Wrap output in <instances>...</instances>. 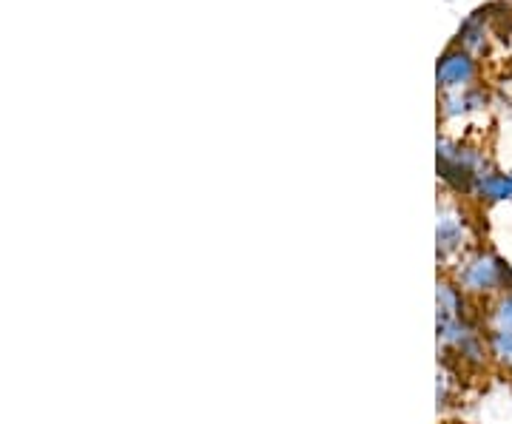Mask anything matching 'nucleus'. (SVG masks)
<instances>
[{"mask_svg":"<svg viewBox=\"0 0 512 424\" xmlns=\"http://www.w3.org/2000/svg\"><path fill=\"white\" fill-rule=\"evenodd\" d=\"M453 282L464 294L495 299L512 291V265L493 248H473L456 262Z\"/></svg>","mask_w":512,"mask_h":424,"instance_id":"obj_1","label":"nucleus"},{"mask_svg":"<svg viewBox=\"0 0 512 424\" xmlns=\"http://www.w3.org/2000/svg\"><path fill=\"white\" fill-rule=\"evenodd\" d=\"M436 248H439V259H456L470 254V225L464 220V214H458L456 208H441L439 211V228H436Z\"/></svg>","mask_w":512,"mask_h":424,"instance_id":"obj_2","label":"nucleus"},{"mask_svg":"<svg viewBox=\"0 0 512 424\" xmlns=\"http://www.w3.org/2000/svg\"><path fill=\"white\" fill-rule=\"evenodd\" d=\"M473 194L487 200V203H510L512 200V174H498L490 171L484 174L473 188Z\"/></svg>","mask_w":512,"mask_h":424,"instance_id":"obj_3","label":"nucleus"},{"mask_svg":"<svg viewBox=\"0 0 512 424\" xmlns=\"http://www.w3.org/2000/svg\"><path fill=\"white\" fill-rule=\"evenodd\" d=\"M473 72H476V66L467 55H447L439 66V80L441 86H464V83H470Z\"/></svg>","mask_w":512,"mask_h":424,"instance_id":"obj_4","label":"nucleus"},{"mask_svg":"<svg viewBox=\"0 0 512 424\" xmlns=\"http://www.w3.org/2000/svg\"><path fill=\"white\" fill-rule=\"evenodd\" d=\"M487 331L512 333V291L490 299V308H487Z\"/></svg>","mask_w":512,"mask_h":424,"instance_id":"obj_5","label":"nucleus"},{"mask_svg":"<svg viewBox=\"0 0 512 424\" xmlns=\"http://www.w3.org/2000/svg\"><path fill=\"white\" fill-rule=\"evenodd\" d=\"M487 348H490V359L495 365L512 370V333L487 331Z\"/></svg>","mask_w":512,"mask_h":424,"instance_id":"obj_6","label":"nucleus"},{"mask_svg":"<svg viewBox=\"0 0 512 424\" xmlns=\"http://www.w3.org/2000/svg\"><path fill=\"white\" fill-rule=\"evenodd\" d=\"M478 106H484V94L481 92H467L458 94V97H450L447 106H444V114L453 117V114H464V111H473Z\"/></svg>","mask_w":512,"mask_h":424,"instance_id":"obj_7","label":"nucleus"}]
</instances>
